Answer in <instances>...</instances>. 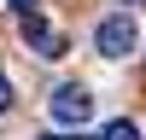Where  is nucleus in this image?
I'll use <instances>...</instances> for the list:
<instances>
[{
	"instance_id": "f257e3e1",
	"label": "nucleus",
	"mask_w": 146,
	"mask_h": 140,
	"mask_svg": "<svg viewBox=\"0 0 146 140\" xmlns=\"http://www.w3.org/2000/svg\"><path fill=\"white\" fill-rule=\"evenodd\" d=\"M135 41H140V29H135L129 12H111V18L94 23V47H100L105 58H129V53H135Z\"/></svg>"
},
{
	"instance_id": "f03ea898",
	"label": "nucleus",
	"mask_w": 146,
	"mask_h": 140,
	"mask_svg": "<svg viewBox=\"0 0 146 140\" xmlns=\"http://www.w3.org/2000/svg\"><path fill=\"white\" fill-rule=\"evenodd\" d=\"M47 111H53V123H64V128H82V123H94V93L82 88V82H64V88L47 99Z\"/></svg>"
},
{
	"instance_id": "7ed1b4c3",
	"label": "nucleus",
	"mask_w": 146,
	"mask_h": 140,
	"mask_svg": "<svg viewBox=\"0 0 146 140\" xmlns=\"http://www.w3.org/2000/svg\"><path fill=\"white\" fill-rule=\"evenodd\" d=\"M23 41H29L41 58H64V35H58L47 18H35V12H23Z\"/></svg>"
},
{
	"instance_id": "20e7f679",
	"label": "nucleus",
	"mask_w": 146,
	"mask_h": 140,
	"mask_svg": "<svg viewBox=\"0 0 146 140\" xmlns=\"http://www.w3.org/2000/svg\"><path fill=\"white\" fill-rule=\"evenodd\" d=\"M100 140H140V128L129 123V117H117V123H105V134Z\"/></svg>"
},
{
	"instance_id": "39448f33",
	"label": "nucleus",
	"mask_w": 146,
	"mask_h": 140,
	"mask_svg": "<svg viewBox=\"0 0 146 140\" xmlns=\"http://www.w3.org/2000/svg\"><path fill=\"white\" fill-rule=\"evenodd\" d=\"M0 111H12V76L0 70Z\"/></svg>"
},
{
	"instance_id": "423d86ee",
	"label": "nucleus",
	"mask_w": 146,
	"mask_h": 140,
	"mask_svg": "<svg viewBox=\"0 0 146 140\" xmlns=\"http://www.w3.org/2000/svg\"><path fill=\"white\" fill-rule=\"evenodd\" d=\"M12 12H18V18H23V12H35V0H12Z\"/></svg>"
},
{
	"instance_id": "0eeeda50",
	"label": "nucleus",
	"mask_w": 146,
	"mask_h": 140,
	"mask_svg": "<svg viewBox=\"0 0 146 140\" xmlns=\"http://www.w3.org/2000/svg\"><path fill=\"white\" fill-rule=\"evenodd\" d=\"M47 140H76V134H47Z\"/></svg>"
},
{
	"instance_id": "6e6552de",
	"label": "nucleus",
	"mask_w": 146,
	"mask_h": 140,
	"mask_svg": "<svg viewBox=\"0 0 146 140\" xmlns=\"http://www.w3.org/2000/svg\"><path fill=\"white\" fill-rule=\"evenodd\" d=\"M123 6H146V0H123Z\"/></svg>"
}]
</instances>
